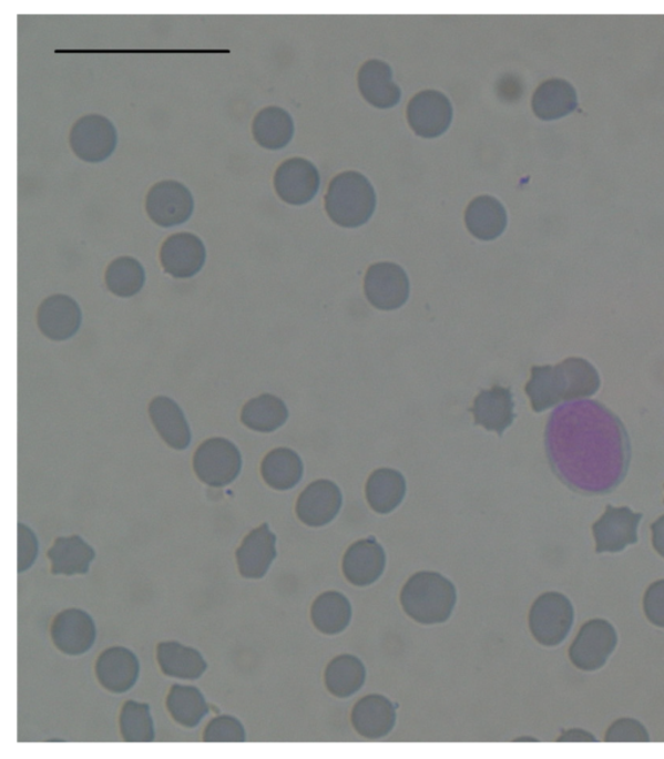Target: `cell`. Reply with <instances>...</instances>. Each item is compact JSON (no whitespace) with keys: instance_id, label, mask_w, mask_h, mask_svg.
Listing matches in <instances>:
<instances>
[{"instance_id":"d6a6232c","label":"cell","mask_w":664,"mask_h":759,"mask_svg":"<svg viewBox=\"0 0 664 759\" xmlns=\"http://www.w3.org/2000/svg\"><path fill=\"white\" fill-rule=\"evenodd\" d=\"M365 680V665L360 658L353 655L335 657L325 670L327 691L339 699H347L360 691Z\"/></svg>"},{"instance_id":"5bb4252c","label":"cell","mask_w":664,"mask_h":759,"mask_svg":"<svg viewBox=\"0 0 664 759\" xmlns=\"http://www.w3.org/2000/svg\"><path fill=\"white\" fill-rule=\"evenodd\" d=\"M643 520L641 513L629 507L607 505L604 515L593 525L595 552L597 554H616L639 541L637 529Z\"/></svg>"},{"instance_id":"4fadbf2b","label":"cell","mask_w":664,"mask_h":759,"mask_svg":"<svg viewBox=\"0 0 664 759\" xmlns=\"http://www.w3.org/2000/svg\"><path fill=\"white\" fill-rule=\"evenodd\" d=\"M160 263L164 271L175 279L194 278L207 263V248L197 235L174 234L163 243Z\"/></svg>"},{"instance_id":"6da1fadb","label":"cell","mask_w":664,"mask_h":759,"mask_svg":"<svg viewBox=\"0 0 664 759\" xmlns=\"http://www.w3.org/2000/svg\"><path fill=\"white\" fill-rule=\"evenodd\" d=\"M545 450L564 485L584 495L614 492L625 479L631 443L622 420L597 401L561 404L548 420Z\"/></svg>"},{"instance_id":"ffe728a7","label":"cell","mask_w":664,"mask_h":759,"mask_svg":"<svg viewBox=\"0 0 664 759\" xmlns=\"http://www.w3.org/2000/svg\"><path fill=\"white\" fill-rule=\"evenodd\" d=\"M386 564L385 548L376 540H361L349 546L343 557V573L350 585L368 587L384 576Z\"/></svg>"},{"instance_id":"cb8c5ba5","label":"cell","mask_w":664,"mask_h":759,"mask_svg":"<svg viewBox=\"0 0 664 759\" xmlns=\"http://www.w3.org/2000/svg\"><path fill=\"white\" fill-rule=\"evenodd\" d=\"M48 557L53 576H85L95 560V551L80 535L59 536Z\"/></svg>"},{"instance_id":"f546056e","label":"cell","mask_w":664,"mask_h":759,"mask_svg":"<svg viewBox=\"0 0 664 759\" xmlns=\"http://www.w3.org/2000/svg\"><path fill=\"white\" fill-rule=\"evenodd\" d=\"M407 494V481L391 468H380L366 482V500L379 515L394 512Z\"/></svg>"},{"instance_id":"836d02e7","label":"cell","mask_w":664,"mask_h":759,"mask_svg":"<svg viewBox=\"0 0 664 759\" xmlns=\"http://www.w3.org/2000/svg\"><path fill=\"white\" fill-rule=\"evenodd\" d=\"M166 709L174 722L195 728L210 715V705L201 689L194 686L174 685L166 696Z\"/></svg>"},{"instance_id":"30bf717a","label":"cell","mask_w":664,"mask_h":759,"mask_svg":"<svg viewBox=\"0 0 664 759\" xmlns=\"http://www.w3.org/2000/svg\"><path fill=\"white\" fill-rule=\"evenodd\" d=\"M410 294L408 275L402 267L380 263L369 267L365 276V295L379 310H396L406 305Z\"/></svg>"},{"instance_id":"e575fe53","label":"cell","mask_w":664,"mask_h":759,"mask_svg":"<svg viewBox=\"0 0 664 759\" xmlns=\"http://www.w3.org/2000/svg\"><path fill=\"white\" fill-rule=\"evenodd\" d=\"M288 419L287 406L280 398L262 394L251 400L242 410L244 425L255 432L272 433L285 425Z\"/></svg>"},{"instance_id":"7402d4cb","label":"cell","mask_w":664,"mask_h":759,"mask_svg":"<svg viewBox=\"0 0 664 759\" xmlns=\"http://www.w3.org/2000/svg\"><path fill=\"white\" fill-rule=\"evenodd\" d=\"M358 89L365 101L379 110H389L399 104L401 90L392 80V68L385 61H366L358 72Z\"/></svg>"},{"instance_id":"60d3db41","label":"cell","mask_w":664,"mask_h":759,"mask_svg":"<svg viewBox=\"0 0 664 759\" xmlns=\"http://www.w3.org/2000/svg\"><path fill=\"white\" fill-rule=\"evenodd\" d=\"M644 611L653 625L664 628V579L654 582L646 589Z\"/></svg>"},{"instance_id":"b9f144b4","label":"cell","mask_w":664,"mask_h":759,"mask_svg":"<svg viewBox=\"0 0 664 759\" xmlns=\"http://www.w3.org/2000/svg\"><path fill=\"white\" fill-rule=\"evenodd\" d=\"M653 547L664 557V516L660 517L652 525Z\"/></svg>"},{"instance_id":"f1b7e54d","label":"cell","mask_w":664,"mask_h":759,"mask_svg":"<svg viewBox=\"0 0 664 759\" xmlns=\"http://www.w3.org/2000/svg\"><path fill=\"white\" fill-rule=\"evenodd\" d=\"M252 134L259 147L269 151L285 148L292 143L295 134L292 114L280 106H266L252 122Z\"/></svg>"},{"instance_id":"7bdbcfd3","label":"cell","mask_w":664,"mask_h":759,"mask_svg":"<svg viewBox=\"0 0 664 759\" xmlns=\"http://www.w3.org/2000/svg\"><path fill=\"white\" fill-rule=\"evenodd\" d=\"M559 742H597V739L590 732L583 730H571L564 732L559 740Z\"/></svg>"},{"instance_id":"1f68e13d","label":"cell","mask_w":664,"mask_h":759,"mask_svg":"<svg viewBox=\"0 0 664 759\" xmlns=\"http://www.w3.org/2000/svg\"><path fill=\"white\" fill-rule=\"evenodd\" d=\"M303 460L292 449L279 448L263 460L262 476L266 484L279 492L294 489L303 479Z\"/></svg>"},{"instance_id":"ac0fdd59","label":"cell","mask_w":664,"mask_h":759,"mask_svg":"<svg viewBox=\"0 0 664 759\" xmlns=\"http://www.w3.org/2000/svg\"><path fill=\"white\" fill-rule=\"evenodd\" d=\"M38 327L52 341H67L78 335L82 311L78 301L65 295H53L41 304L37 314Z\"/></svg>"},{"instance_id":"ba28073f","label":"cell","mask_w":664,"mask_h":759,"mask_svg":"<svg viewBox=\"0 0 664 759\" xmlns=\"http://www.w3.org/2000/svg\"><path fill=\"white\" fill-rule=\"evenodd\" d=\"M144 208L156 226L172 228L186 224L193 217L195 201L185 184L162 181L150 188Z\"/></svg>"},{"instance_id":"5b68a950","label":"cell","mask_w":664,"mask_h":759,"mask_svg":"<svg viewBox=\"0 0 664 759\" xmlns=\"http://www.w3.org/2000/svg\"><path fill=\"white\" fill-rule=\"evenodd\" d=\"M575 612L566 596L545 593L530 611V630L541 646L556 647L568 638L574 625Z\"/></svg>"},{"instance_id":"74e56055","label":"cell","mask_w":664,"mask_h":759,"mask_svg":"<svg viewBox=\"0 0 664 759\" xmlns=\"http://www.w3.org/2000/svg\"><path fill=\"white\" fill-rule=\"evenodd\" d=\"M246 739V730L241 720L232 716L212 719L203 734L204 742H244Z\"/></svg>"},{"instance_id":"8fae6325","label":"cell","mask_w":664,"mask_h":759,"mask_svg":"<svg viewBox=\"0 0 664 759\" xmlns=\"http://www.w3.org/2000/svg\"><path fill=\"white\" fill-rule=\"evenodd\" d=\"M407 117L418 136L433 140L448 132L452 124V103L439 91L425 90L411 99Z\"/></svg>"},{"instance_id":"8992f818","label":"cell","mask_w":664,"mask_h":759,"mask_svg":"<svg viewBox=\"0 0 664 759\" xmlns=\"http://www.w3.org/2000/svg\"><path fill=\"white\" fill-rule=\"evenodd\" d=\"M242 465L239 449L232 441L221 437L203 442L194 455L197 479L212 488L233 484L239 478Z\"/></svg>"},{"instance_id":"7c38bea8","label":"cell","mask_w":664,"mask_h":759,"mask_svg":"<svg viewBox=\"0 0 664 759\" xmlns=\"http://www.w3.org/2000/svg\"><path fill=\"white\" fill-rule=\"evenodd\" d=\"M319 184L317 167L303 157L286 160L274 174V188L280 201L294 206L310 203L318 194Z\"/></svg>"},{"instance_id":"4316f807","label":"cell","mask_w":664,"mask_h":759,"mask_svg":"<svg viewBox=\"0 0 664 759\" xmlns=\"http://www.w3.org/2000/svg\"><path fill=\"white\" fill-rule=\"evenodd\" d=\"M576 109V90L564 80L553 79L541 83L532 98L533 113L543 121L566 117Z\"/></svg>"},{"instance_id":"e0dca14e","label":"cell","mask_w":664,"mask_h":759,"mask_svg":"<svg viewBox=\"0 0 664 759\" xmlns=\"http://www.w3.org/2000/svg\"><path fill=\"white\" fill-rule=\"evenodd\" d=\"M140 674V659L127 648L112 647L105 649L96 659V679L111 694L129 693L139 681Z\"/></svg>"},{"instance_id":"d590c367","label":"cell","mask_w":664,"mask_h":759,"mask_svg":"<svg viewBox=\"0 0 664 759\" xmlns=\"http://www.w3.org/2000/svg\"><path fill=\"white\" fill-rule=\"evenodd\" d=\"M146 283V273L139 259L119 257L105 270V286L110 293L121 298L139 295Z\"/></svg>"},{"instance_id":"603a6c76","label":"cell","mask_w":664,"mask_h":759,"mask_svg":"<svg viewBox=\"0 0 664 759\" xmlns=\"http://www.w3.org/2000/svg\"><path fill=\"white\" fill-rule=\"evenodd\" d=\"M471 412L478 425L502 435L515 418L513 394L509 388L500 386L483 390L476 398Z\"/></svg>"},{"instance_id":"3957f363","label":"cell","mask_w":664,"mask_h":759,"mask_svg":"<svg viewBox=\"0 0 664 759\" xmlns=\"http://www.w3.org/2000/svg\"><path fill=\"white\" fill-rule=\"evenodd\" d=\"M400 603L403 612L418 624H445L456 608L457 589L440 573L418 572L403 585Z\"/></svg>"},{"instance_id":"f35d334b","label":"cell","mask_w":664,"mask_h":759,"mask_svg":"<svg viewBox=\"0 0 664 759\" xmlns=\"http://www.w3.org/2000/svg\"><path fill=\"white\" fill-rule=\"evenodd\" d=\"M606 742H648L651 736L644 725L639 720L631 718H623L610 726L606 736Z\"/></svg>"},{"instance_id":"ab89813d","label":"cell","mask_w":664,"mask_h":759,"mask_svg":"<svg viewBox=\"0 0 664 759\" xmlns=\"http://www.w3.org/2000/svg\"><path fill=\"white\" fill-rule=\"evenodd\" d=\"M40 552V543L32 529L25 524H19V573L30 570L35 563Z\"/></svg>"},{"instance_id":"484cf974","label":"cell","mask_w":664,"mask_h":759,"mask_svg":"<svg viewBox=\"0 0 664 759\" xmlns=\"http://www.w3.org/2000/svg\"><path fill=\"white\" fill-rule=\"evenodd\" d=\"M464 224L477 239L492 242L507 229V209L496 197L479 196L469 204L464 213Z\"/></svg>"},{"instance_id":"7a4b0ae2","label":"cell","mask_w":664,"mask_h":759,"mask_svg":"<svg viewBox=\"0 0 664 759\" xmlns=\"http://www.w3.org/2000/svg\"><path fill=\"white\" fill-rule=\"evenodd\" d=\"M600 386V375L588 360L569 358L556 366L532 367L525 393L533 411L543 412L562 401L592 397Z\"/></svg>"},{"instance_id":"d4e9b609","label":"cell","mask_w":664,"mask_h":759,"mask_svg":"<svg viewBox=\"0 0 664 759\" xmlns=\"http://www.w3.org/2000/svg\"><path fill=\"white\" fill-rule=\"evenodd\" d=\"M152 424L167 447L174 450H186L190 447L191 429L185 413L172 398L156 397L149 408Z\"/></svg>"},{"instance_id":"44dd1931","label":"cell","mask_w":664,"mask_h":759,"mask_svg":"<svg viewBox=\"0 0 664 759\" xmlns=\"http://www.w3.org/2000/svg\"><path fill=\"white\" fill-rule=\"evenodd\" d=\"M396 708L381 695H368L358 701L350 715L355 731L365 739L379 740L392 732L396 725Z\"/></svg>"},{"instance_id":"9c48e42d","label":"cell","mask_w":664,"mask_h":759,"mask_svg":"<svg viewBox=\"0 0 664 759\" xmlns=\"http://www.w3.org/2000/svg\"><path fill=\"white\" fill-rule=\"evenodd\" d=\"M616 644L617 635L614 626L606 619H592L579 632L570 647L569 656L578 669L595 671L604 668Z\"/></svg>"},{"instance_id":"277c9868","label":"cell","mask_w":664,"mask_h":759,"mask_svg":"<svg viewBox=\"0 0 664 759\" xmlns=\"http://www.w3.org/2000/svg\"><path fill=\"white\" fill-rule=\"evenodd\" d=\"M328 217L338 226L356 228L368 224L377 208V194L365 175L341 173L331 181L325 197Z\"/></svg>"},{"instance_id":"9a60e30c","label":"cell","mask_w":664,"mask_h":759,"mask_svg":"<svg viewBox=\"0 0 664 759\" xmlns=\"http://www.w3.org/2000/svg\"><path fill=\"white\" fill-rule=\"evenodd\" d=\"M51 639L61 654L85 655L96 642L94 619L89 613L78 608L60 612L51 626Z\"/></svg>"},{"instance_id":"8d00e7d4","label":"cell","mask_w":664,"mask_h":759,"mask_svg":"<svg viewBox=\"0 0 664 759\" xmlns=\"http://www.w3.org/2000/svg\"><path fill=\"white\" fill-rule=\"evenodd\" d=\"M120 731L126 742H152L156 739L155 722L149 704L129 700L120 712Z\"/></svg>"},{"instance_id":"83f0119b","label":"cell","mask_w":664,"mask_h":759,"mask_svg":"<svg viewBox=\"0 0 664 759\" xmlns=\"http://www.w3.org/2000/svg\"><path fill=\"white\" fill-rule=\"evenodd\" d=\"M157 664L164 676L182 680H196L208 669L201 652L177 642L159 644Z\"/></svg>"},{"instance_id":"2e32d148","label":"cell","mask_w":664,"mask_h":759,"mask_svg":"<svg viewBox=\"0 0 664 759\" xmlns=\"http://www.w3.org/2000/svg\"><path fill=\"white\" fill-rule=\"evenodd\" d=\"M343 504L340 489L333 481L318 480L304 490L296 503V515L304 525L323 527L338 516Z\"/></svg>"},{"instance_id":"52a82bcc","label":"cell","mask_w":664,"mask_h":759,"mask_svg":"<svg viewBox=\"0 0 664 759\" xmlns=\"http://www.w3.org/2000/svg\"><path fill=\"white\" fill-rule=\"evenodd\" d=\"M118 143L116 127L102 114H88L71 129V150L83 163H104L116 151Z\"/></svg>"},{"instance_id":"4dcf8cb0","label":"cell","mask_w":664,"mask_h":759,"mask_svg":"<svg viewBox=\"0 0 664 759\" xmlns=\"http://www.w3.org/2000/svg\"><path fill=\"white\" fill-rule=\"evenodd\" d=\"M310 617L319 633L338 635L348 628L353 619V605L346 595L327 592L313 603Z\"/></svg>"},{"instance_id":"d6986e66","label":"cell","mask_w":664,"mask_h":759,"mask_svg":"<svg viewBox=\"0 0 664 759\" xmlns=\"http://www.w3.org/2000/svg\"><path fill=\"white\" fill-rule=\"evenodd\" d=\"M276 557L277 535L268 524L254 529L236 550V564L241 576L246 579L264 578Z\"/></svg>"}]
</instances>
